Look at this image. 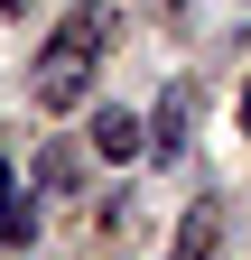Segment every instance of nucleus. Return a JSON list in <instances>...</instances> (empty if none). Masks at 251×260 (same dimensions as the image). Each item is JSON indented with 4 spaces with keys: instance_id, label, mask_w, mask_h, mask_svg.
I'll list each match as a JSON object with an SVG mask.
<instances>
[{
    "instance_id": "nucleus-7",
    "label": "nucleus",
    "mask_w": 251,
    "mask_h": 260,
    "mask_svg": "<svg viewBox=\"0 0 251 260\" xmlns=\"http://www.w3.org/2000/svg\"><path fill=\"white\" fill-rule=\"evenodd\" d=\"M0 10H19V0H0Z\"/></svg>"
},
{
    "instance_id": "nucleus-4",
    "label": "nucleus",
    "mask_w": 251,
    "mask_h": 260,
    "mask_svg": "<svg viewBox=\"0 0 251 260\" xmlns=\"http://www.w3.org/2000/svg\"><path fill=\"white\" fill-rule=\"evenodd\" d=\"M149 149H186V93H168V103H159V121H149Z\"/></svg>"
},
{
    "instance_id": "nucleus-6",
    "label": "nucleus",
    "mask_w": 251,
    "mask_h": 260,
    "mask_svg": "<svg viewBox=\"0 0 251 260\" xmlns=\"http://www.w3.org/2000/svg\"><path fill=\"white\" fill-rule=\"evenodd\" d=\"M242 130H251V84H242Z\"/></svg>"
},
{
    "instance_id": "nucleus-2",
    "label": "nucleus",
    "mask_w": 251,
    "mask_h": 260,
    "mask_svg": "<svg viewBox=\"0 0 251 260\" xmlns=\"http://www.w3.org/2000/svg\"><path fill=\"white\" fill-rule=\"evenodd\" d=\"M93 149H103L112 168H131V158L149 149V130H140L131 112H121V103H103V112H93Z\"/></svg>"
},
{
    "instance_id": "nucleus-5",
    "label": "nucleus",
    "mask_w": 251,
    "mask_h": 260,
    "mask_svg": "<svg viewBox=\"0 0 251 260\" xmlns=\"http://www.w3.org/2000/svg\"><path fill=\"white\" fill-rule=\"evenodd\" d=\"M214 251V205H196V214H186V242H177V260H205Z\"/></svg>"
},
{
    "instance_id": "nucleus-1",
    "label": "nucleus",
    "mask_w": 251,
    "mask_h": 260,
    "mask_svg": "<svg viewBox=\"0 0 251 260\" xmlns=\"http://www.w3.org/2000/svg\"><path fill=\"white\" fill-rule=\"evenodd\" d=\"M103 38H112V19L93 10V0H84V10H66V19L47 28V47H38V103H47V112H75L84 93H93Z\"/></svg>"
},
{
    "instance_id": "nucleus-3",
    "label": "nucleus",
    "mask_w": 251,
    "mask_h": 260,
    "mask_svg": "<svg viewBox=\"0 0 251 260\" xmlns=\"http://www.w3.org/2000/svg\"><path fill=\"white\" fill-rule=\"evenodd\" d=\"M38 233V214L19 205V177H10V158H0V242H28Z\"/></svg>"
}]
</instances>
